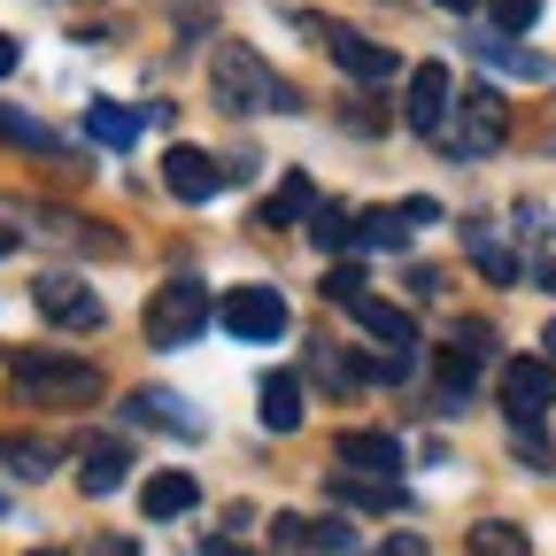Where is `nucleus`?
<instances>
[{
	"label": "nucleus",
	"mask_w": 556,
	"mask_h": 556,
	"mask_svg": "<svg viewBox=\"0 0 556 556\" xmlns=\"http://www.w3.org/2000/svg\"><path fill=\"white\" fill-rule=\"evenodd\" d=\"M9 379H16L24 402H54V409H93V402L109 394L101 364L62 356V348H16V356H9Z\"/></svg>",
	"instance_id": "f257e3e1"
},
{
	"label": "nucleus",
	"mask_w": 556,
	"mask_h": 556,
	"mask_svg": "<svg viewBox=\"0 0 556 556\" xmlns=\"http://www.w3.org/2000/svg\"><path fill=\"white\" fill-rule=\"evenodd\" d=\"M208 86H217V101H225L232 116H255V109L294 116V109H302V93H287V78H278L255 47H240V39H225L217 54H208Z\"/></svg>",
	"instance_id": "f03ea898"
},
{
	"label": "nucleus",
	"mask_w": 556,
	"mask_h": 556,
	"mask_svg": "<svg viewBox=\"0 0 556 556\" xmlns=\"http://www.w3.org/2000/svg\"><path fill=\"white\" fill-rule=\"evenodd\" d=\"M503 139H510V101H503L495 86H471V93H456V116H448V131H441V148H448L456 163L495 155Z\"/></svg>",
	"instance_id": "7ed1b4c3"
},
{
	"label": "nucleus",
	"mask_w": 556,
	"mask_h": 556,
	"mask_svg": "<svg viewBox=\"0 0 556 556\" xmlns=\"http://www.w3.org/2000/svg\"><path fill=\"white\" fill-rule=\"evenodd\" d=\"M486 364H495V332H486L479 317H464V325L441 340V356H433V394H441V409H464Z\"/></svg>",
	"instance_id": "20e7f679"
},
{
	"label": "nucleus",
	"mask_w": 556,
	"mask_h": 556,
	"mask_svg": "<svg viewBox=\"0 0 556 556\" xmlns=\"http://www.w3.org/2000/svg\"><path fill=\"white\" fill-rule=\"evenodd\" d=\"M208 317H217V309H208V287L193 270H178V278H163L155 302H148V340L155 348H186V340H201Z\"/></svg>",
	"instance_id": "39448f33"
},
{
	"label": "nucleus",
	"mask_w": 556,
	"mask_h": 556,
	"mask_svg": "<svg viewBox=\"0 0 556 556\" xmlns=\"http://www.w3.org/2000/svg\"><path fill=\"white\" fill-rule=\"evenodd\" d=\"M217 325L232 340H287V294L278 287H232L217 302Z\"/></svg>",
	"instance_id": "423d86ee"
},
{
	"label": "nucleus",
	"mask_w": 556,
	"mask_h": 556,
	"mask_svg": "<svg viewBox=\"0 0 556 556\" xmlns=\"http://www.w3.org/2000/svg\"><path fill=\"white\" fill-rule=\"evenodd\" d=\"M402 116H409V131H417V139H441V131H448V116H456V78H448L441 62H417V70H409Z\"/></svg>",
	"instance_id": "0eeeda50"
},
{
	"label": "nucleus",
	"mask_w": 556,
	"mask_h": 556,
	"mask_svg": "<svg viewBox=\"0 0 556 556\" xmlns=\"http://www.w3.org/2000/svg\"><path fill=\"white\" fill-rule=\"evenodd\" d=\"M31 302H39V317L47 325H62V332H93L109 309H101V294L86 287V278H70V270H47L39 287H31Z\"/></svg>",
	"instance_id": "6e6552de"
},
{
	"label": "nucleus",
	"mask_w": 556,
	"mask_h": 556,
	"mask_svg": "<svg viewBox=\"0 0 556 556\" xmlns=\"http://www.w3.org/2000/svg\"><path fill=\"white\" fill-rule=\"evenodd\" d=\"M556 402V364L548 356H510L503 364V409H510V426H541Z\"/></svg>",
	"instance_id": "1a4fd4ad"
},
{
	"label": "nucleus",
	"mask_w": 556,
	"mask_h": 556,
	"mask_svg": "<svg viewBox=\"0 0 556 556\" xmlns=\"http://www.w3.org/2000/svg\"><path fill=\"white\" fill-rule=\"evenodd\" d=\"M309 31H325V47H332V62L348 70V78H364V86H387L394 78V47H379V39H364V31H348V24H309Z\"/></svg>",
	"instance_id": "9d476101"
},
{
	"label": "nucleus",
	"mask_w": 556,
	"mask_h": 556,
	"mask_svg": "<svg viewBox=\"0 0 556 556\" xmlns=\"http://www.w3.org/2000/svg\"><path fill=\"white\" fill-rule=\"evenodd\" d=\"M163 186H170L178 201H217V193H225V163L208 155V148H170V155H163Z\"/></svg>",
	"instance_id": "9b49d317"
},
{
	"label": "nucleus",
	"mask_w": 556,
	"mask_h": 556,
	"mask_svg": "<svg viewBox=\"0 0 556 556\" xmlns=\"http://www.w3.org/2000/svg\"><path fill=\"white\" fill-rule=\"evenodd\" d=\"M340 471H356V479H402V441L394 433H340Z\"/></svg>",
	"instance_id": "f8f14e48"
},
{
	"label": "nucleus",
	"mask_w": 556,
	"mask_h": 556,
	"mask_svg": "<svg viewBox=\"0 0 556 556\" xmlns=\"http://www.w3.org/2000/svg\"><path fill=\"white\" fill-rule=\"evenodd\" d=\"M356 325L387 348V356H417V317H409V309H394V302L364 294V302H356Z\"/></svg>",
	"instance_id": "ddd939ff"
},
{
	"label": "nucleus",
	"mask_w": 556,
	"mask_h": 556,
	"mask_svg": "<svg viewBox=\"0 0 556 556\" xmlns=\"http://www.w3.org/2000/svg\"><path fill=\"white\" fill-rule=\"evenodd\" d=\"M193 503H201L193 471H155L148 486H139V510H148V518H186Z\"/></svg>",
	"instance_id": "4468645a"
},
{
	"label": "nucleus",
	"mask_w": 556,
	"mask_h": 556,
	"mask_svg": "<svg viewBox=\"0 0 556 556\" xmlns=\"http://www.w3.org/2000/svg\"><path fill=\"white\" fill-rule=\"evenodd\" d=\"M255 217H263V225H278V232H287V225H309V217H317V186H309L302 170H294V178H278V193L255 208Z\"/></svg>",
	"instance_id": "2eb2a0df"
},
{
	"label": "nucleus",
	"mask_w": 556,
	"mask_h": 556,
	"mask_svg": "<svg viewBox=\"0 0 556 556\" xmlns=\"http://www.w3.org/2000/svg\"><path fill=\"white\" fill-rule=\"evenodd\" d=\"M0 139H9V148H24V155H39V163H62V139H54L39 116L9 109V101H0Z\"/></svg>",
	"instance_id": "dca6fc26"
},
{
	"label": "nucleus",
	"mask_w": 556,
	"mask_h": 556,
	"mask_svg": "<svg viewBox=\"0 0 556 556\" xmlns=\"http://www.w3.org/2000/svg\"><path fill=\"white\" fill-rule=\"evenodd\" d=\"M471 54H479V62H495V70H510V78H548V54L510 47V39H495V31H471Z\"/></svg>",
	"instance_id": "f3484780"
},
{
	"label": "nucleus",
	"mask_w": 556,
	"mask_h": 556,
	"mask_svg": "<svg viewBox=\"0 0 556 556\" xmlns=\"http://www.w3.org/2000/svg\"><path fill=\"white\" fill-rule=\"evenodd\" d=\"M263 426H270V433H294V426H302V379H294V371H270V379H263Z\"/></svg>",
	"instance_id": "a211bd4d"
},
{
	"label": "nucleus",
	"mask_w": 556,
	"mask_h": 556,
	"mask_svg": "<svg viewBox=\"0 0 556 556\" xmlns=\"http://www.w3.org/2000/svg\"><path fill=\"white\" fill-rule=\"evenodd\" d=\"M124 409L139 417V426H170V433H186V441L201 433V417H193V409H178V394H155V387H148V394H131Z\"/></svg>",
	"instance_id": "6ab92c4d"
},
{
	"label": "nucleus",
	"mask_w": 556,
	"mask_h": 556,
	"mask_svg": "<svg viewBox=\"0 0 556 556\" xmlns=\"http://www.w3.org/2000/svg\"><path fill=\"white\" fill-rule=\"evenodd\" d=\"M464 248H471V263L495 278V287H518V255H510L495 232H486V225H464Z\"/></svg>",
	"instance_id": "aec40b11"
},
{
	"label": "nucleus",
	"mask_w": 556,
	"mask_h": 556,
	"mask_svg": "<svg viewBox=\"0 0 556 556\" xmlns=\"http://www.w3.org/2000/svg\"><path fill=\"white\" fill-rule=\"evenodd\" d=\"M139 124H148V116H139V109H116V101H93V109H86V131L101 139V148H131Z\"/></svg>",
	"instance_id": "412c9836"
},
{
	"label": "nucleus",
	"mask_w": 556,
	"mask_h": 556,
	"mask_svg": "<svg viewBox=\"0 0 556 556\" xmlns=\"http://www.w3.org/2000/svg\"><path fill=\"white\" fill-rule=\"evenodd\" d=\"M124 479H131V456H124V448H109V441H101V448H86V471H78L86 495H116Z\"/></svg>",
	"instance_id": "4be33fe9"
},
{
	"label": "nucleus",
	"mask_w": 556,
	"mask_h": 556,
	"mask_svg": "<svg viewBox=\"0 0 556 556\" xmlns=\"http://www.w3.org/2000/svg\"><path fill=\"white\" fill-rule=\"evenodd\" d=\"M464 556H526V526H510V518H486V526H471Z\"/></svg>",
	"instance_id": "5701e85b"
},
{
	"label": "nucleus",
	"mask_w": 556,
	"mask_h": 556,
	"mask_svg": "<svg viewBox=\"0 0 556 556\" xmlns=\"http://www.w3.org/2000/svg\"><path fill=\"white\" fill-rule=\"evenodd\" d=\"M332 495L364 503V510H394V503H402V486H394V479H356V471H340V479H332Z\"/></svg>",
	"instance_id": "b1692460"
},
{
	"label": "nucleus",
	"mask_w": 556,
	"mask_h": 556,
	"mask_svg": "<svg viewBox=\"0 0 556 556\" xmlns=\"http://www.w3.org/2000/svg\"><path fill=\"white\" fill-rule=\"evenodd\" d=\"M409 225H402V208H371V217H356V248H402Z\"/></svg>",
	"instance_id": "393cba45"
},
{
	"label": "nucleus",
	"mask_w": 556,
	"mask_h": 556,
	"mask_svg": "<svg viewBox=\"0 0 556 556\" xmlns=\"http://www.w3.org/2000/svg\"><path fill=\"white\" fill-rule=\"evenodd\" d=\"M309 232H317V248H325V255L356 248V208H317V217H309Z\"/></svg>",
	"instance_id": "a878e982"
},
{
	"label": "nucleus",
	"mask_w": 556,
	"mask_h": 556,
	"mask_svg": "<svg viewBox=\"0 0 556 556\" xmlns=\"http://www.w3.org/2000/svg\"><path fill=\"white\" fill-rule=\"evenodd\" d=\"M486 24H495L503 39H510V31H533V24H541V0H486Z\"/></svg>",
	"instance_id": "bb28decb"
},
{
	"label": "nucleus",
	"mask_w": 556,
	"mask_h": 556,
	"mask_svg": "<svg viewBox=\"0 0 556 556\" xmlns=\"http://www.w3.org/2000/svg\"><path fill=\"white\" fill-rule=\"evenodd\" d=\"M0 464H16V479H47V471H54V448H39V441H0Z\"/></svg>",
	"instance_id": "cd10ccee"
},
{
	"label": "nucleus",
	"mask_w": 556,
	"mask_h": 556,
	"mask_svg": "<svg viewBox=\"0 0 556 556\" xmlns=\"http://www.w3.org/2000/svg\"><path fill=\"white\" fill-rule=\"evenodd\" d=\"M325 302L356 309V302H364V263H332V270H325Z\"/></svg>",
	"instance_id": "c85d7f7f"
},
{
	"label": "nucleus",
	"mask_w": 556,
	"mask_h": 556,
	"mask_svg": "<svg viewBox=\"0 0 556 556\" xmlns=\"http://www.w3.org/2000/svg\"><path fill=\"white\" fill-rule=\"evenodd\" d=\"M309 548L348 556V548H356V526H348V518H317V526H309Z\"/></svg>",
	"instance_id": "c756f323"
},
{
	"label": "nucleus",
	"mask_w": 556,
	"mask_h": 556,
	"mask_svg": "<svg viewBox=\"0 0 556 556\" xmlns=\"http://www.w3.org/2000/svg\"><path fill=\"white\" fill-rule=\"evenodd\" d=\"M270 548H287V556H302V548H309V518H294V510H278V518H270Z\"/></svg>",
	"instance_id": "7c9ffc66"
},
{
	"label": "nucleus",
	"mask_w": 556,
	"mask_h": 556,
	"mask_svg": "<svg viewBox=\"0 0 556 556\" xmlns=\"http://www.w3.org/2000/svg\"><path fill=\"white\" fill-rule=\"evenodd\" d=\"M402 225H409V232H426V225H441V201H426V193H417V201H402Z\"/></svg>",
	"instance_id": "2f4dec72"
},
{
	"label": "nucleus",
	"mask_w": 556,
	"mask_h": 556,
	"mask_svg": "<svg viewBox=\"0 0 556 556\" xmlns=\"http://www.w3.org/2000/svg\"><path fill=\"white\" fill-rule=\"evenodd\" d=\"M379 556H426V541H417V533H394V541H387Z\"/></svg>",
	"instance_id": "473e14b6"
},
{
	"label": "nucleus",
	"mask_w": 556,
	"mask_h": 556,
	"mask_svg": "<svg viewBox=\"0 0 556 556\" xmlns=\"http://www.w3.org/2000/svg\"><path fill=\"white\" fill-rule=\"evenodd\" d=\"M16 62H24V54H16V39H9V31H0V78H9V70H16Z\"/></svg>",
	"instance_id": "72a5a7b5"
},
{
	"label": "nucleus",
	"mask_w": 556,
	"mask_h": 556,
	"mask_svg": "<svg viewBox=\"0 0 556 556\" xmlns=\"http://www.w3.org/2000/svg\"><path fill=\"white\" fill-rule=\"evenodd\" d=\"M86 556H139V548H131V541H93Z\"/></svg>",
	"instance_id": "f704fd0d"
},
{
	"label": "nucleus",
	"mask_w": 556,
	"mask_h": 556,
	"mask_svg": "<svg viewBox=\"0 0 556 556\" xmlns=\"http://www.w3.org/2000/svg\"><path fill=\"white\" fill-rule=\"evenodd\" d=\"M541 356H548V364H556V317H548V332H541Z\"/></svg>",
	"instance_id": "c9c22d12"
},
{
	"label": "nucleus",
	"mask_w": 556,
	"mask_h": 556,
	"mask_svg": "<svg viewBox=\"0 0 556 556\" xmlns=\"http://www.w3.org/2000/svg\"><path fill=\"white\" fill-rule=\"evenodd\" d=\"M433 9H448V16H464V9H479V0H433Z\"/></svg>",
	"instance_id": "e433bc0d"
},
{
	"label": "nucleus",
	"mask_w": 556,
	"mask_h": 556,
	"mask_svg": "<svg viewBox=\"0 0 556 556\" xmlns=\"http://www.w3.org/2000/svg\"><path fill=\"white\" fill-rule=\"evenodd\" d=\"M533 278H541V287H548V294H556V263H541V270H533Z\"/></svg>",
	"instance_id": "4c0bfd02"
},
{
	"label": "nucleus",
	"mask_w": 556,
	"mask_h": 556,
	"mask_svg": "<svg viewBox=\"0 0 556 556\" xmlns=\"http://www.w3.org/2000/svg\"><path fill=\"white\" fill-rule=\"evenodd\" d=\"M208 556H248V548H232V541H208Z\"/></svg>",
	"instance_id": "58836bf2"
},
{
	"label": "nucleus",
	"mask_w": 556,
	"mask_h": 556,
	"mask_svg": "<svg viewBox=\"0 0 556 556\" xmlns=\"http://www.w3.org/2000/svg\"><path fill=\"white\" fill-rule=\"evenodd\" d=\"M31 556H54V548H31Z\"/></svg>",
	"instance_id": "ea45409f"
}]
</instances>
